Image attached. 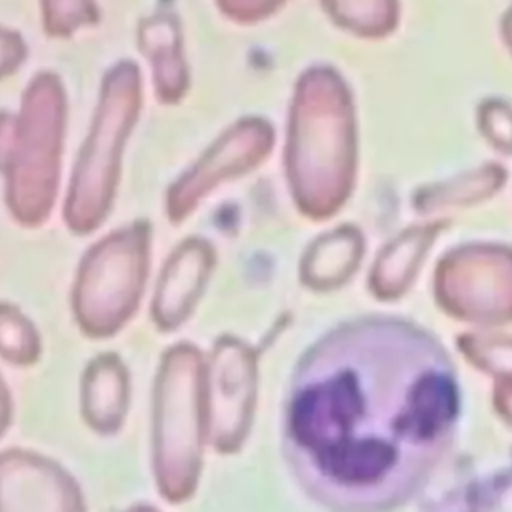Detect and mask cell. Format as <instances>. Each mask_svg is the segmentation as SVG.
I'll use <instances>...</instances> for the list:
<instances>
[{"label": "cell", "mask_w": 512, "mask_h": 512, "mask_svg": "<svg viewBox=\"0 0 512 512\" xmlns=\"http://www.w3.org/2000/svg\"><path fill=\"white\" fill-rule=\"evenodd\" d=\"M458 408L454 366L432 336L398 320L346 324L296 368L286 452L330 508L382 512L426 482Z\"/></svg>", "instance_id": "6da1fadb"}, {"label": "cell", "mask_w": 512, "mask_h": 512, "mask_svg": "<svg viewBox=\"0 0 512 512\" xmlns=\"http://www.w3.org/2000/svg\"><path fill=\"white\" fill-rule=\"evenodd\" d=\"M62 130L64 92L52 74L30 82L18 116L0 112V170L16 206H46L58 182Z\"/></svg>", "instance_id": "7a4b0ae2"}, {"label": "cell", "mask_w": 512, "mask_h": 512, "mask_svg": "<svg viewBox=\"0 0 512 512\" xmlns=\"http://www.w3.org/2000/svg\"><path fill=\"white\" fill-rule=\"evenodd\" d=\"M140 106V76L132 62H118L102 82L90 134L70 184V208L100 210L108 204L120 172V154Z\"/></svg>", "instance_id": "3957f363"}, {"label": "cell", "mask_w": 512, "mask_h": 512, "mask_svg": "<svg viewBox=\"0 0 512 512\" xmlns=\"http://www.w3.org/2000/svg\"><path fill=\"white\" fill-rule=\"evenodd\" d=\"M272 130L260 118H244L226 130L172 188V206H188L214 184L252 170L270 150Z\"/></svg>", "instance_id": "277c9868"}, {"label": "cell", "mask_w": 512, "mask_h": 512, "mask_svg": "<svg viewBox=\"0 0 512 512\" xmlns=\"http://www.w3.org/2000/svg\"><path fill=\"white\" fill-rule=\"evenodd\" d=\"M138 42L150 60L156 94L162 102H176L184 96L188 74L180 50L178 22L172 16H154L140 24Z\"/></svg>", "instance_id": "5b68a950"}, {"label": "cell", "mask_w": 512, "mask_h": 512, "mask_svg": "<svg viewBox=\"0 0 512 512\" xmlns=\"http://www.w3.org/2000/svg\"><path fill=\"white\" fill-rule=\"evenodd\" d=\"M42 12L50 36H68L78 26L98 20L92 0H42Z\"/></svg>", "instance_id": "8992f818"}, {"label": "cell", "mask_w": 512, "mask_h": 512, "mask_svg": "<svg viewBox=\"0 0 512 512\" xmlns=\"http://www.w3.org/2000/svg\"><path fill=\"white\" fill-rule=\"evenodd\" d=\"M220 10L240 22H254L268 16L284 0H216Z\"/></svg>", "instance_id": "52a82bcc"}, {"label": "cell", "mask_w": 512, "mask_h": 512, "mask_svg": "<svg viewBox=\"0 0 512 512\" xmlns=\"http://www.w3.org/2000/svg\"><path fill=\"white\" fill-rule=\"evenodd\" d=\"M26 58V44L20 34L0 28V78L12 74Z\"/></svg>", "instance_id": "ba28073f"}]
</instances>
